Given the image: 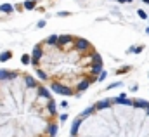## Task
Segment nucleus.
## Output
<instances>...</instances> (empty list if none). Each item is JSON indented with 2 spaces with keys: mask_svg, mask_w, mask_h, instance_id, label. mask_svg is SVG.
I'll return each instance as SVG.
<instances>
[{
  "mask_svg": "<svg viewBox=\"0 0 149 137\" xmlns=\"http://www.w3.org/2000/svg\"><path fill=\"white\" fill-rule=\"evenodd\" d=\"M74 49L78 50V52H87V50H92V47H90V43L87 42V40H83V38H74Z\"/></svg>",
  "mask_w": 149,
  "mask_h": 137,
  "instance_id": "nucleus-1",
  "label": "nucleus"
},
{
  "mask_svg": "<svg viewBox=\"0 0 149 137\" xmlns=\"http://www.w3.org/2000/svg\"><path fill=\"white\" fill-rule=\"evenodd\" d=\"M50 89H52L54 92H57V94H63V96H73V90H71V89H68V87H64V85H59L57 82H54V83L50 85Z\"/></svg>",
  "mask_w": 149,
  "mask_h": 137,
  "instance_id": "nucleus-2",
  "label": "nucleus"
},
{
  "mask_svg": "<svg viewBox=\"0 0 149 137\" xmlns=\"http://www.w3.org/2000/svg\"><path fill=\"white\" fill-rule=\"evenodd\" d=\"M74 38L71 35H63V36H57V45H66V43H73Z\"/></svg>",
  "mask_w": 149,
  "mask_h": 137,
  "instance_id": "nucleus-3",
  "label": "nucleus"
},
{
  "mask_svg": "<svg viewBox=\"0 0 149 137\" xmlns=\"http://www.w3.org/2000/svg\"><path fill=\"white\" fill-rule=\"evenodd\" d=\"M38 96H40L42 99H47V103L52 101V96L49 94V90H47L45 87H38Z\"/></svg>",
  "mask_w": 149,
  "mask_h": 137,
  "instance_id": "nucleus-4",
  "label": "nucleus"
},
{
  "mask_svg": "<svg viewBox=\"0 0 149 137\" xmlns=\"http://www.w3.org/2000/svg\"><path fill=\"white\" fill-rule=\"evenodd\" d=\"M42 54H43V52H42V47H40V45H37V47L33 49V52H31V57H33L31 61H38V59L42 57Z\"/></svg>",
  "mask_w": 149,
  "mask_h": 137,
  "instance_id": "nucleus-5",
  "label": "nucleus"
},
{
  "mask_svg": "<svg viewBox=\"0 0 149 137\" xmlns=\"http://www.w3.org/2000/svg\"><path fill=\"white\" fill-rule=\"evenodd\" d=\"M43 43H49V45H56L57 43V35H52V36H49Z\"/></svg>",
  "mask_w": 149,
  "mask_h": 137,
  "instance_id": "nucleus-6",
  "label": "nucleus"
},
{
  "mask_svg": "<svg viewBox=\"0 0 149 137\" xmlns=\"http://www.w3.org/2000/svg\"><path fill=\"white\" fill-rule=\"evenodd\" d=\"M108 106H109V101H106V99H104V101H99L94 108H95V109H102V108H108Z\"/></svg>",
  "mask_w": 149,
  "mask_h": 137,
  "instance_id": "nucleus-7",
  "label": "nucleus"
},
{
  "mask_svg": "<svg viewBox=\"0 0 149 137\" xmlns=\"http://www.w3.org/2000/svg\"><path fill=\"white\" fill-rule=\"evenodd\" d=\"M24 80H26V83H28L30 87H38V83L31 78V76H30V75H26V76H24Z\"/></svg>",
  "mask_w": 149,
  "mask_h": 137,
  "instance_id": "nucleus-8",
  "label": "nucleus"
},
{
  "mask_svg": "<svg viewBox=\"0 0 149 137\" xmlns=\"http://www.w3.org/2000/svg\"><path fill=\"white\" fill-rule=\"evenodd\" d=\"M57 132V125H50L49 127V132H47V137H54Z\"/></svg>",
  "mask_w": 149,
  "mask_h": 137,
  "instance_id": "nucleus-9",
  "label": "nucleus"
},
{
  "mask_svg": "<svg viewBox=\"0 0 149 137\" xmlns=\"http://www.w3.org/2000/svg\"><path fill=\"white\" fill-rule=\"evenodd\" d=\"M134 104H135L137 108H146V109L149 108V103H148V101H135Z\"/></svg>",
  "mask_w": 149,
  "mask_h": 137,
  "instance_id": "nucleus-10",
  "label": "nucleus"
},
{
  "mask_svg": "<svg viewBox=\"0 0 149 137\" xmlns=\"http://www.w3.org/2000/svg\"><path fill=\"white\" fill-rule=\"evenodd\" d=\"M0 10H2V12H10V10H12V5H9V3H2V5H0Z\"/></svg>",
  "mask_w": 149,
  "mask_h": 137,
  "instance_id": "nucleus-11",
  "label": "nucleus"
},
{
  "mask_svg": "<svg viewBox=\"0 0 149 137\" xmlns=\"http://www.w3.org/2000/svg\"><path fill=\"white\" fill-rule=\"evenodd\" d=\"M80 122H81V118H78V120L73 123V127H71V134H73V136L78 132V125H80Z\"/></svg>",
  "mask_w": 149,
  "mask_h": 137,
  "instance_id": "nucleus-12",
  "label": "nucleus"
},
{
  "mask_svg": "<svg viewBox=\"0 0 149 137\" xmlns=\"http://www.w3.org/2000/svg\"><path fill=\"white\" fill-rule=\"evenodd\" d=\"M10 56H12V54H10L9 50H7V52H2V54H0V61H7V59H10Z\"/></svg>",
  "mask_w": 149,
  "mask_h": 137,
  "instance_id": "nucleus-13",
  "label": "nucleus"
},
{
  "mask_svg": "<svg viewBox=\"0 0 149 137\" xmlns=\"http://www.w3.org/2000/svg\"><path fill=\"white\" fill-rule=\"evenodd\" d=\"M7 78H9V71L0 69V80H7Z\"/></svg>",
  "mask_w": 149,
  "mask_h": 137,
  "instance_id": "nucleus-14",
  "label": "nucleus"
},
{
  "mask_svg": "<svg viewBox=\"0 0 149 137\" xmlns=\"http://www.w3.org/2000/svg\"><path fill=\"white\" fill-rule=\"evenodd\" d=\"M49 111H50V115L56 113V104H54V101H49Z\"/></svg>",
  "mask_w": 149,
  "mask_h": 137,
  "instance_id": "nucleus-15",
  "label": "nucleus"
},
{
  "mask_svg": "<svg viewBox=\"0 0 149 137\" xmlns=\"http://www.w3.org/2000/svg\"><path fill=\"white\" fill-rule=\"evenodd\" d=\"M23 7H24V9H30V10H31V9L35 7V2H33V0H30V2H26V3H24Z\"/></svg>",
  "mask_w": 149,
  "mask_h": 137,
  "instance_id": "nucleus-16",
  "label": "nucleus"
},
{
  "mask_svg": "<svg viewBox=\"0 0 149 137\" xmlns=\"http://www.w3.org/2000/svg\"><path fill=\"white\" fill-rule=\"evenodd\" d=\"M37 75L40 76V78H42V80H47V78H49V76H47V75L42 71V69H37Z\"/></svg>",
  "mask_w": 149,
  "mask_h": 137,
  "instance_id": "nucleus-17",
  "label": "nucleus"
},
{
  "mask_svg": "<svg viewBox=\"0 0 149 137\" xmlns=\"http://www.w3.org/2000/svg\"><path fill=\"white\" fill-rule=\"evenodd\" d=\"M21 61H23V64H30V61H31V59H30V56H23V59H21Z\"/></svg>",
  "mask_w": 149,
  "mask_h": 137,
  "instance_id": "nucleus-18",
  "label": "nucleus"
},
{
  "mask_svg": "<svg viewBox=\"0 0 149 137\" xmlns=\"http://www.w3.org/2000/svg\"><path fill=\"white\" fill-rule=\"evenodd\" d=\"M106 75H108V73H106V71H104V69H102V71H101V73H99V80H101V82H102V80H104V78H106Z\"/></svg>",
  "mask_w": 149,
  "mask_h": 137,
  "instance_id": "nucleus-19",
  "label": "nucleus"
},
{
  "mask_svg": "<svg viewBox=\"0 0 149 137\" xmlns=\"http://www.w3.org/2000/svg\"><path fill=\"white\" fill-rule=\"evenodd\" d=\"M139 16H141V17H142V19H146V17H148V14H146V12H144V10H139Z\"/></svg>",
  "mask_w": 149,
  "mask_h": 137,
  "instance_id": "nucleus-20",
  "label": "nucleus"
},
{
  "mask_svg": "<svg viewBox=\"0 0 149 137\" xmlns=\"http://www.w3.org/2000/svg\"><path fill=\"white\" fill-rule=\"evenodd\" d=\"M45 26V21H38V28H43Z\"/></svg>",
  "mask_w": 149,
  "mask_h": 137,
  "instance_id": "nucleus-21",
  "label": "nucleus"
},
{
  "mask_svg": "<svg viewBox=\"0 0 149 137\" xmlns=\"http://www.w3.org/2000/svg\"><path fill=\"white\" fill-rule=\"evenodd\" d=\"M118 2H121V3H123V2H127V0H118Z\"/></svg>",
  "mask_w": 149,
  "mask_h": 137,
  "instance_id": "nucleus-22",
  "label": "nucleus"
},
{
  "mask_svg": "<svg viewBox=\"0 0 149 137\" xmlns=\"http://www.w3.org/2000/svg\"><path fill=\"white\" fill-rule=\"evenodd\" d=\"M142 2H146V3H149V0H142Z\"/></svg>",
  "mask_w": 149,
  "mask_h": 137,
  "instance_id": "nucleus-23",
  "label": "nucleus"
},
{
  "mask_svg": "<svg viewBox=\"0 0 149 137\" xmlns=\"http://www.w3.org/2000/svg\"><path fill=\"white\" fill-rule=\"evenodd\" d=\"M127 2H132V0H127Z\"/></svg>",
  "mask_w": 149,
  "mask_h": 137,
  "instance_id": "nucleus-24",
  "label": "nucleus"
},
{
  "mask_svg": "<svg viewBox=\"0 0 149 137\" xmlns=\"http://www.w3.org/2000/svg\"><path fill=\"white\" fill-rule=\"evenodd\" d=\"M148 113H149V108H148Z\"/></svg>",
  "mask_w": 149,
  "mask_h": 137,
  "instance_id": "nucleus-25",
  "label": "nucleus"
}]
</instances>
